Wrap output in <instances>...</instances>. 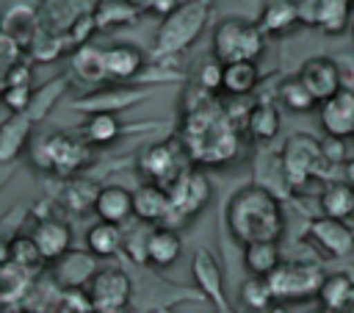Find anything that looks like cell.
Returning a JSON list of instances; mask_svg holds the SVG:
<instances>
[{"instance_id":"5bb4252c","label":"cell","mask_w":354,"mask_h":313,"mask_svg":"<svg viewBox=\"0 0 354 313\" xmlns=\"http://www.w3.org/2000/svg\"><path fill=\"white\" fill-rule=\"evenodd\" d=\"M307 238L329 258H346L354 252V227L332 216H315L307 224Z\"/></svg>"},{"instance_id":"6da1fadb","label":"cell","mask_w":354,"mask_h":313,"mask_svg":"<svg viewBox=\"0 0 354 313\" xmlns=\"http://www.w3.org/2000/svg\"><path fill=\"white\" fill-rule=\"evenodd\" d=\"M194 163H227L238 155V127L227 116L224 105L205 94L199 102H191L183 116V127L177 136Z\"/></svg>"},{"instance_id":"4dcf8cb0","label":"cell","mask_w":354,"mask_h":313,"mask_svg":"<svg viewBox=\"0 0 354 313\" xmlns=\"http://www.w3.org/2000/svg\"><path fill=\"white\" fill-rule=\"evenodd\" d=\"M69 66L72 72L86 80V83H105L108 80V72H105V55H102V47H94V44H83L72 53L69 58Z\"/></svg>"},{"instance_id":"ab89813d","label":"cell","mask_w":354,"mask_h":313,"mask_svg":"<svg viewBox=\"0 0 354 313\" xmlns=\"http://www.w3.org/2000/svg\"><path fill=\"white\" fill-rule=\"evenodd\" d=\"M100 188H94V183H86V180H72L66 188H64V205L75 213H86V211H94V199H97Z\"/></svg>"},{"instance_id":"603a6c76","label":"cell","mask_w":354,"mask_h":313,"mask_svg":"<svg viewBox=\"0 0 354 313\" xmlns=\"http://www.w3.org/2000/svg\"><path fill=\"white\" fill-rule=\"evenodd\" d=\"M102 55H105V72L111 83H127L138 78V72L144 69V53L136 44H111V47H102Z\"/></svg>"},{"instance_id":"836d02e7","label":"cell","mask_w":354,"mask_h":313,"mask_svg":"<svg viewBox=\"0 0 354 313\" xmlns=\"http://www.w3.org/2000/svg\"><path fill=\"white\" fill-rule=\"evenodd\" d=\"M122 122L116 119V114H88L83 122V141L94 144V147H105L113 144L122 136Z\"/></svg>"},{"instance_id":"3957f363","label":"cell","mask_w":354,"mask_h":313,"mask_svg":"<svg viewBox=\"0 0 354 313\" xmlns=\"http://www.w3.org/2000/svg\"><path fill=\"white\" fill-rule=\"evenodd\" d=\"M210 8H213V0H183L169 17H163L152 42L155 58H174L185 53L207 25Z\"/></svg>"},{"instance_id":"4316f807","label":"cell","mask_w":354,"mask_h":313,"mask_svg":"<svg viewBox=\"0 0 354 313\" xmlns=\"http://www.w3.org/2000/svg\"><path fill=\"white\" fill-rule=\"evenodd\" d=\"M321 216H332L340 222H348L354 216V186L346 180H326V186L318 194Z\"/></svg>"},{"instance_id":"7402d4cb","label":"cell","mask_w":354,"mask_h":313,"mask_svg":"<svg viewBox=\"0 0 354 313\" xmlns=\"http://www.w3.org/2000/svg\"><path fill=\"white\" fill-rule=\"evenodd\" d=\"M94 213L100 222L108 224H124L133 219V191L119 186V183H108L100 186V194L94 199Z\"/></svg>"},{"instance_id":"db71d44e","label":"cell","mask_w":354,"mask_h":313,"mask_svg":"<svg viewBox=\"0 0 354 313\" xmlns=\"http://www.w3.org/2000/svg\"><path fill=\"white\" fill-rule=\"evenodd\" d=\"M246 3H260V0H246Z\"/></svg>"},{"instance_id":"f546056e","label":"cell","mask_w":354,"mask_h":313,"mask_svg":"<svg viewBox=\"0 0 354 313\" xmlns=\"http://www.w3.org/2000/svg\"><path fill=\"white\" fill-rule=\"evenodd\" d=\"M260 83V69L254 61H235V64H224V83L221 91H227L230 97H249Z\"/></svg>"},{"instance_id":"7a4b0ae2","label":"cell","mask_w":354,"mask_h":313,"mask_svg":"<svg viewBox=\"0 0 354 313\" xmlns=\"http://www.w3.org/2000/svg\"><path fill=\"white\" fill-rule=\"evenodd\" d=\"M224 222L241 247L254 241H279L285 233L282 199L257 183L243 186L230 197Z\"/></svg>"},{"instance_id":"681fc988","label":"cell","mask_w":354,"mask_h":313,"mask_svg":"<svg viewBox=\"0 0 354 313\" xmlns=\"http://www.w3.org/2000/svg\"><path fill=\"white\" fill-rule=\"evenodd\" d=\"M127 3H133V6H138V8H147V6H149V0H127Z\"/></svg>"},{"instance_id":"2e32d148","label":"cell","mask_w":354,"mask_h":313,"mask_svg":"<svg viewBox=\"0 0 354 313\" xmlns=\"http://www.w3.org/2000/svg\"><path fill=\"white\" fill-rule=\"evenodd\" d=\"M97 271H100L97 255H91L88 249H69L61 260L53 263L50 277L58 283V288L69 291V288H86Z\"/></svg>"},{"instance_id":"ffe728a7","label":"cell","mask_w":354,"mask_h":313,"mask_svg":"<svg viewBox=\"0 0 354 313\" xmlns=\"http://www.w3.org/2000/svg\"><path fill=\"white\" fill-rule=\"evenodd\" d=\"M33 119L28 114H11L0 122V163H14L33 141Z\"/></svg>"},{"instance_id":"8d00e7d4","label":"cell","mask_w":354,"mask_h":313,"mask_svg":"<svg viewBox=\"0 0 354 313\" xmlns=\"http://www.w3.org/2000/svg\"><path fill=\"white\" fill-rule=\"evenodd\" d=\"M8 263H14V266H19V269H25V271H39L41 266H44V258H41V252H39V247H36V241H33V235L28 233H17V235H11V244H8Z\"/></svg>"},{"instance_id":"f907efd6","label":"cell","mask_w":354,"mask_h":313,"mask_svg":"<svg viewBox=\"0 0 354 313\" xmlns=\"http://www.w3.org/2000/svg\"><path fill=\"white\" fill-rule=\"evenodd\" d=\"M216 313H238L232 305H227V307H221V310H216Z\"/></svg>"},{"instance_id":"4fadbf2b","label":"cell","mask_w":354,"mask_h":313,"mask_svg":"<svg viewBox=\"0 0 354 313\" xmlns=\"http://www.w3.org/2000/svg\"><path fill=\"white\" fill-rule=\"evenodd\" d=\"M191 277L196 283V291L205 296V302L213 305V310H221L227 307V294H224V271H221V263L216 260V255L205 247L194 249V258H191Z\"/></svg>"},{"instance_id":"5b68a950","label":"cell","mask_w":354,"mask_h":313,"mask_svg":"<svg viewBox=\"0 0 354 313\" xmlns=\"http://www.w3.org/2000/svg\"><path fill=\"white\" fill-rule=\"evenodd\" d=\"M263 47H266V33L254 19L227 17L213 30V58L221 64H235V61L257 64Z\"/></svg>"},{"instance_id":"484cf974","label":"cell","mask_w":354,"mask_h":313,"mask_svg":"<svg viewBox=\"0 0 354 313\" xmlns=\"http://www.w3.org/2000/svg\"><path fill=\"white\" fill-rule=\"evenodd\" d=\"M318 302L326 310H337L346 313L354 307V280L348 271H332L324 277L321 291H318Z\"/></svg>"},{"instance_id":"7bdbcfd3","label":"cell","mask_w":354,"mask_h":313,"mask_svg":"<svg viewBox=\"0 0 354 313\" xmlns=\"http://www.w3.org/2000/svg\"><path fill=\"white\" fill-rule=\"evenodd\" d=\"M22 44L19 42H14L8 33H3L0 30V78H6V72L14 66V64H19L22 61Z\"/></svg>"},{"instance_id":"9c48e42d","label":"cell","mask_w":354,"mask_h":313,"mask_svg":"<svg viewBox=\"0 0 354 313\" xmlns=\"http://www.w3.org/2000/svg\"><path fill=\"white\" fill-rule=\"evenodd\" d=\"M210 180L205 177V172H199L196 166H191L171 188H169V199H171V213L166 227H180L188 219H194L196 213L205 211V205L210 202Z\"/></svg>"},{"instance_id":"52a82bcc","label":"cell","mask_w":354,"mask_h":313,"mask_svg":"<svg viewBox=\"0 0 354 313\" xmlns=\"http://www.w3.org/2000/svg\"><path fill=\"white\" fill-rule=\"evenodd\" d=\"M194 166V161L188 158L185 147L180 138H166V141H158V144H149L138 161H136V169L138 175L144 177V183H155V186H163L166 191Z\"/></svg>"},{"instance_id":"74e56055","label":"cell","mask_w":354,"mask_h":313,"mask_svg":"<svg viewBox=\"0 0 354 313\" xmlns=\"http://www.w3.org/2000/svg\"><path fill=\"white\" fill-rule=\"evenodd\" d=\"M238 296H241V305L252 313H268V307L274 305V294L268 288V280L266 277H246L238 288Z\"/></svg>"},{"instance_id":"d590c367","label":"cell","mask_w":354,"mask_h":313,"mask_svg":"<svg viewBox=\"0 0 354 313\" xmlns=\"http://www.w3.org/2000/svg\"><path fill=\"white\" fill-rule=\"evenodd\" d=\"M277 97H279V102H282L288 111H293V114H307V111H313V108L318 105V100L310 94V89L301 83L299 75L285 78V80L277 86Z\"/></svg>"},{"instance_id":"ba28073f","label":"cell","mask_w":354,"mask_h":313,"mask_svg":"<svg viewBox=\"0 0 354 313\" xmlns=\"http://www.w3.org/2000/svg\"><path fill=\"white\" fill-rule=\"evenodd\" d=\"M324 271L318 263L310 260H282L266 280L268 288L274 294V302H304L318 296L321 283H324Z\"/></svg>"},{"instance_id":"bcb514c9","label":"cell","mask_w":354,"mask_h":313,"mask_svg":"<svg viewBox=\"0 0 354 313\" xmlns=\"http://www.w3.org/2000/svg\"><path fill=\"white\" fill-rule=\"evenodd\" d=\"M8 244H11V238H0V266L8 263Z\"/></svg>"},{"instance_id":"b9f144b4","label":"cell","mask_w":354,"mask_h":313,"mask_svg":"<svg viewBox=\"0 0 354 313\" xmlns=\"http://www.w3.org/2000/svg\"><path fill=\"white\" fill-rule=\"evenodd\" d=\"M30 100H33V86H3L0 91V102L11 114H28Z\"/></svg>"},{"instance_id":"f35d334b","label":"cell","mask_w":354,"mask_h":313,"mask_svg":"<svg viewBox=\"0 0 354 313\" xmlns=\"http://www.w3.org/2000/svg\"><path fill=\"white\" fill-rule=\"evenodd\" d=\"M66 86H69V80H66V75H61V78L47 80L41 89H33V100H30L28 116H30L33 122H39L41 116H47V114H50V108L58 102V97L66 91Z\"/></svg>"},{"instance_id":"cb8c5ba5","label":"cell","mask_w":354,"mask_h":313,"mask_svg":"<svg viewBox=\"0 0 354 313\" xmlns=\"http://www.w3.org/2000/svg\"><path fill=\"white\" fill-rule=\"evenodd\" d=\"M183 255V238L174 227L158 224L152 227L149 238H147V266L155 269H169L171 263H177V258Z\"/></svg>"},{"instance_id":"816d5d0a","label":"cell","mask_w":354,"mask_h":313,"mask_svg":"<svg viewBox=\"0 0 354 313\" xmlns=\"http://www.w3.org/2000/svg\"><path fill=\"white\" fill-rule=\"evenodd\" d=\"M102 313H130V307H119V310H102Z\"/></svg>"},{"instance_id":"1f68e13d","label":"cell","mask_w":354,"mask_h":313,"mask_svg":"<svg viewBox=\"0 0 354 313\" xmlns=\"http://www.w3.org/2000/svg\"><path fill=\"white\" fill-rule=\"evenodd\" d=\"M246 130L257 141H271L279 133V111H277V105L271 100L252 102L249 116H246Z\"/></svg>"},{"instance_id":"6f0895ef","label":"cell","mask_w":354,"mask_h":313,"mask_svg":"<svg viewBox=\"0 0 354 313\" xmlns=\"http://www.w3.org/2000/svg\"><path fill=\"white\" fill-rule=\"evenodd\" d=\"M166 313H169V310H166Z\"/></svg>"},{"instance_id":"f6af8a7d","label":"cell","mask_w":354,"mask_h":313,"mask_svg":"<svg viewBox=\"0 0 354 313\" xmlns=\"http://www.w3.org/2000/svg\"><path fill=\"white\" fill-rule=\"evenodd\" d=\"M321 147H324V158H326L332 166L343 163V152H346V150H343V138H329V136H326V138L321 141Z\"/></svg>"},{"instance_id":"277c9868","label":"cell","mask_w":354,"mask_h":313,"mask_svg":"<svg viewBox=\"0 0 354 313\" xmlns=\"http://www.w3.org/2000/svg\"><path fill=\"white\" fill-rule=\"evenodd\" d=\"M30 161L41 172H50L58 177H75L77 172H83L88 166L91 152L83 138L53 130V133H41L30 141Z\"/></svg>"},{"instance_id":"30bf717a","label":"cell","mask_w":354,"mask_h":313,"mask_svg":"<svg viewBox=\"0 0 354 313\" xmlns=\"http://www.w3.org/2000/svg\"><path fill=\"white\" fill-rule=\"evenodd\" d=\"M86 294L91 299V307L97 313H102V310L130 307L133 305L136 285H133V277L124 269H119V266H102L91 277V283L86 285Z\"/></svg>"},{"instance_id":"60d3db41","label":"cell","mask_w":354,"mask_h":313,"mask_svg":"<svg viewBox=\"0 0 354 313\" xmlns=\"http://www.w3.org/2000/svg\"><path fill=\"white\" fill-rule=\"evenodd\" d=\"M224 83V64L216 61V58H207L199 64V72H196V86L207 94H216Z\"/></svg>"},{"instance_id":"ee69618b","label":"cell","mask_w":354,"mask_h":313,"mask_svg":"<svg viewBox=\"0 0 354 313\" xmlns=\"http://www.w3.org/2000/svg\"><path fill=\"white\" fill-rule=\"evenodd\" d=\"M3 86H33V66H30L28 61L14 64V66L6 72Z\"/></svg>"},{"instance_id":"7c38bea8","label":"cell","mask_w":354,"mask_h":313,"mask_svg":"<svg viewBox=\"0 0 354 313\" xmlns=\"http://www.w3.org/2000/svg\"><path fill=\"white\" fill-rule=\"evenodd\" d=\"M299 78L310 89V94L318 100V105L346 89L343 86V69L329 55H313V58H307L301 64V69H299Z\"/></svg>"},{"instance_id":"44dd1931","label":"cell","mask_w":354,"mask_h":313,"mask_svg":"<svg viewBox=\"0 0 354 313\" xmlns=\"http://www.w3.org/2000/svg\"><path fill=\"white\" fill-rule=\"evenodd\" d=\"M351 3L354 0H301V22L326 33H340L346 28Z\"/></svg>"},{"instance_id":"f1b7e54d","label":"cell","mask_w":354,"mask_h":313,"mask_svg":"<svg viewBox=\"0 0 354 313\" xmlns=\"http://www.w3.org/2000/svg\"><path fill=\"white\" fill-rule=\"evenodd\" d=\"M282 263L279 241H254L243 247V266L252 277H268Z\"/></svg>"},{"instance_id":"9a60e30c","label":"cell","mask_w":354,"mask_h":313,"mask_svg":"<svg viewBox=\"0 0 354 313\" xmlns=\"http://www.w3.org/2000/svg\"><path fill=\"white\" fill-rule=\"evenodd\" d=\"M39 28H41V8L33 0H14L0 14V30L8 33L14 42H19L25 50L30 47Z\"/></svg>"},{"instance_id":"83f0119b","label":"cell","mask_w":354,"mask_h":313,"mask_svg":"<svg viewBox=\"0 0 354 313\" xmlns=\"http://www.w3.org/2000/svg\"><path fill=\"white\" fill-rule=\"evenodd\" d=\"M86 249L97 258H116L124 249V230L119 224L94 222L86 230Z\"/></svg>"},{"instance_id":"d4e9b609","label":"cell","mask_w":354,"mask_h":313,"mask_svg":"<svg viewBox=\"0 0 354 313\" xmlns=\"http://www.w3.org/2000/svg\"><path fill=\"white\" fill-rule=\"evenodd\" d=\"M254 22L263 33H288L301 22V0H266Z\"/></svg>"},{"instance_id":"ac0fdd59","label":"cell","mask_w":354,"mask_h":313,"mask_svg":"<svg viewBox=\"0 0 354 313\" xmlns=\"http://www.w3.org/2000/svg\"><path fill=\"white\" fill-rule=\"evenodd\" d=\"M171 213V199L163 186L141 183L133 188V219L144 224H166Z\"/></svg>"},{"instance_id":"e0dca14e","label":"cell","mask_w":354,"mask_h":313,"mask_svg":"<svg viewBox=\"0 0 354 313\" xmlns=\"http://www.w3.org/2000/svg\"><path fill=\"white\" fill-rule=\"evenodd\" d=\"M44 263H55L61 260L69 249H72V227L55 216H47V219H36L33 230H30Z\"/></svg>"},{"instance_id":"8992f818","label":"cell","mask_w":354,"mask_h":313,"mask_svg":"<svg viewBox=\"0 0 354 313\" xmlns=\"http://www.w3.org/2000/svg\"><path fill=\"white\" fill-rule=\"evenodd\" d=\"M282 158V169L288 177L290 191L293 188H304L310 180H321L329 175L332 163L324 158V147L315 136L310 133H293L288 136V141L279 150Z\"/></svg>"},{"instance_id":"8fae6325","label":"cell","mask_w":354,"mask_h":313,"mask_svg":"<svg viewBox=\"0 0 354 313\" xmlns=\"http://www.w3.org/2000/svg\"><path fill=\"white\" fill-rule=\"evenodd\" d=\"M149 97V86H122V83H113V86H105V89H97L80 100L72 102L75 111H86V114H119L141 100Z\"/></svg>"},{"instance_id":"e575fe53","label":"cell","mask_w":354,"mask_h":313,"mask_svg":"<svg viewBox=\"0 0 354 313\" xmlns=\"http://www.w3.org/2000/svg\"><path fill=\"white\" fill-rule=\"evenodd\" d=\"M138 11L141 8L127 3V0H100L94 8V19H97V28L105 30V28H119V25L136 22Z\"/></svg>"},{"instance_id":"7dc6e473","label":"cell","mask_w":354,"mask_h":313,"mask_svg":"<svg viewBox=\"0 0 354 313\" xmlns=\"http://www.w3.org/2000/svg\"><path fill=\"white\" fill-rule=\"evenodd\" d=\"M343 175H346L343 180H346L348 186H354V158H351V161H348V163L343 166Z\"/></svg>"},{"instance_id":"c3c4849f","label":"cell","mask_w":354,"mask_h":313,"mask_svg":"<svg viewBox=\"0 0 354 313\" xmlns=\"http://www.w3.org/2000/svg\"><path fill=\"white\" fill-rule=\"evenodd\" d=\"M268 313H290V310H288V305H282V302H274V305L268 307Z\"/></svg>"},{"instance_id":"f5cc1de1","label":"cell","mask_w":354,"mask_h":313,"mask_svg":"<svg viewBox=\"0 0 354 313\" xmlns=\"http://www.w3.org/2000/svg\"><path fill=\"white\" fill-rule=\"evenodd\" d=\"M310 313H337V310H326V307H315V310H310Z\"/></svg>"},{"instance_id":"11a10c76","label":"cell","mask_w":354,"mask_h":313,"mask_svg":"<svg viewBox=\"0 0 354 313\" xmlns=\"http://www.w3.org/2000/svg\"><path fill=\"white\" fill-rule=\"evenodd\" d=\"M22 313H33V310H22Z\"/></svg>"},{"instance_id":"d6986e66","label":"cell","mask_w":354,"mask_h":313,"mask_svg":"<svg viewBox=\"0 0 354 313\" xmlns=\"http://www.w3.org/2000/svg\"><path fill=\"white\" fill-rule=\"evenodd\" d=\"M321 127L329 138L354 136V89H343L321 102Z\"/></svg>"},{"instance_id":"9f6ffc18","label":"cell","mask_w":354,"mask_h":313,"mask_svg":"<svg viewBox=\"0 0 354 313\" xmlns=\"http://www.w3.org/2000/svg\"><path fill=\"white\" fill-rule=\"evenodd\" d=\"M346 313H354V307H351V310H346Z\"/></svg>"},{"instance_id":"d6a6232c","label":"cell","mask_w":354,"mask_h":313,"mask_svg":"<svg viewBox=\"0 0 354 313\" xmlns=\"http://www.w3.org/2000/svg\"><path fill=\"white\" fill-rule=\"evenodd\" d=\"M33 288V274L14 266V263H3L0 266V305H19L22 299H28Z\"/></svg>"}]
</instances>
